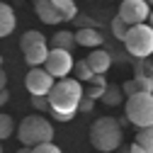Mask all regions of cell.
<instances>
[{
  "instance_id": "d6a6232c",
  "label": "cell",
  "mask_w": 153,
  "mask_h": 153,
  "mask_svg": "<svg viewBox=\"0 0 153 153\" xmlns=\"http://www.w3.org/2000/svg\"><path fill=\"white\" fill-rule=\"evenodd\" d=\"M15 153H32V146H22L20 151H15Z\"/></svg>"
},
{
  "instance_id": "30bf717a",
  "label": "cell",
  "mask_w": 153,
  "mask_h": 153,
  "mask_svg": "<svg viewBox=\"0 0 153 153\" xmlns=\"http://www.w3.org/2000/svg\"><path fill=\"white\" fill-rule=\"evenodd\" d=\"M85 61H88V66L92 68L95 75H105V73L109 71V66H112V56H109L105 49H92Z\"/></svg>"
},
{
  "instance_id": "6da1fadb",
  "label": "cell",
  "mask_w": 153,
  "mask_h": 153,
  "mask_svg": "<svg viewBox=\"0 0 153 153\" xmlns=\"http://www.w3.org/2000/svg\"><path fill=\"white\" fill-rule=\"evenodd\" d=\"M85 97L83 83L78 78H61L56 80L51 92H49V114L56 122H71L75 117V112L80 107V100Z\"/></svg>"
},
{
  "instance_id": "f546056e",
  "label": "cell",
  "mask_w": 153,
  "mask_h": 153,
  "mask_svg": "<svg viewBox=\"0 0 153 153\" xmlns=\"http://www.w3.org/2000/svg\"><path fill=\"white\" fill-rule=\"evenodd\" d=\"M124 153H148V151H146V148H143V146H139V143H136V141H134V143H131V146H129V148H126V151H124Z\"/></svg>"
},
{
  "instance_id": "4fadbf2b",
  "label": "cell",
  "mask_w": 153,
  "mask_h": 153,
  "mask_svg": "<svg viewBox=\"0 0 153 153\" xmlns=\"http://www.w3.org/2000/svg\"><path fill=\"white\" fill-rule=\"evenodd\" d=\"M15 22H17L15 20V10L10 5H5V3H0V39L7 36V34H12Z\"/></svg>"
},
{
  "instance_id": "9c48e42d",
  "label": "cell",
  "mask_w": 153,
  "mask_h": 153,
  "mask_svg": "<svg viewBox=\"0 0 153 153\" xmlns=\"http://www.w3.org/2000/svg\"><path fill=\"white\" fill-rule=\"evenodd\" d=\"M22 51H25V61L29 63V68H36V66H44V63H46L51 46H49L46 42H34L32 46H27V49H22Z\"/></svg>"
},
{
  "instance_id": "8d00e7d4",
  "label": "cell",
  "mask_w": 153,
  "mask_h": 153,
  "mask_svg": "<svg viewBox=\"0 0 153 153\" xmlns=\"http://www.w3.org/2000/svg\"><path fill=\"white\" fill-rule=\"evenodd\" d=\"M148 3H151V5H153V0H148Z\"/></svg>"
},
{
  "instance_id": "7a4b0ae2",
  "label": "cell",
  "mask_w": 153,
  "mask_h": 153,
  "mask_svg": "<svg viewBox=\"0 0 153 153\" xmlns=\"http://www.w3.org/2000/svg\"><path fill=\"white\" fill-rule=\"evenodd\" d=\"M124 141V131H122V122H117L114 117H100L95 119L92 126H90V143L102 151V153H109V151H117Z\"/></svg>"
},
{
  "instance_id": "7402d4cb",
  "label": "cell",
  "mask_w": 153,
  "mask_h": 153,
  "mask_svg": "<svg viewBox=\"0 0 153 153\" xmlns=\"http://www.w3.org/2000/svg\"><path fill=\"white\" fill-rule=\"evenodd\" d=\"M34 42H46V36H44L42 32H36V29H29V32H25V34H22L20 46H22V49H27V46H32Z\"/></svg>"
},
{
  "instance_id": "52a82bcc",
  "label": "cell",
  "mask_w": 153,
  "mask_h": 153,
  "mask_svg": "<svg viewBox=\"0 0 153 153\" xmlns=\"http://www.w3.org/2000/svg\"><path fill=\"white\" fill-rule=\"evenodd\" d=\"M73 56H71V51H66V49H51L49 51V59H46V63H44V68L53 75V78H66V75L73 71Z\"/></svg>"
},
{
  "instance_id": "5bb4252c",
  "label": "cell",
  "mask_w": 153,
  "mask_h": 153,
  "mask_svg": "<svg viewBox=\"0 0 153 153\" xmlns=\"http://www.w3.org/2000/svg\"><path fill=\"white\" fill-rule=\"evenodd\" d=\"M78 44L75 42V34L68 32V29H61L51 36V49H66V51H73V46Z\"/></svg>"
},
{
  "instance_id": "603a6c76",
  "label": "cell",
  "mask_w": 153,
  "mask_h": 153,
  "mask_svg": "<svg viewBox=\"0 0 153 153\" xmlns=\"http://www.w3.org/2000/svg\"><path fill=\"white\" fill-rule=\"evenodd\" d=\"M32 107L36 109V112H49L51 109V105H49V95H32Z\"/></svg>"
},
{
  "instance_id": "4dcf8cb0",
  "label": "cell",
  "mask_w": 153,
  "mask_h": 153,
  "mask_svg": "<svg viewBox=\"0 0 153 153\" xmlns=\"http://www.w3.org/2000/svg\"><path fill=\"white\" fill-rule=\"evenodd\" d=\"M7 100H10V92H7V90H0V107L7 105Z\"/></svg>"
},
{
  "instance_id": "e575fe53",
  "label": "cell",
  "mask_w": 153,
  "mask_h": 153,
  "mask_svg": "<svg viewBox=\"0 0 153 153\" xmlns=\"http://www.w3.org/2000/svg\"><path fill=\"white\" fill-rule=\"evenodd\" d=\"M0 63H3V56H0Z\"/></svg>"
},
{
  "instance_id": "ac0fdd59",
  "label": "cell",
  "mask_w": 153,
  "mask_h": 153,
  "mask_svg": "<svg viewBox=\"0 0 153 153\" xmlns=\"http://www.w3.org/2000/svg\"><path fill=\"white\" fill-rule=\"evenodd\" d=\"M129 29H131V25L124 20L122 15H117V17L112 20V34H114V39L124 42V39H126V34H129Z\"/></svg>"
},
{
  "instance_id": "ffe728a7",
  "label": "cell",
  "mask_w": 153,
  "mask_h": 153,
  "mask_svg": "<svg viewBox=\"0 0 153 153\" xmlns=\"http://www.w3.org/2000/svg\"><path fill=\"white\" fill-rule=\"evenodd\" d=\"M73 73H75V78H78L80 83H90L92 78H95V73H92V68L88 66V61L83 59V61H78L73 66Z\"/></svg>"
},
{
  "instance_id": "d6986e66",
  "label": "cell",
  "mask_w": 153,
  "mask_h": 153,
  "mask_svg": "<svg viewBox=\"0 0 153 153\" xmlns=\"http://www.w3.org/2000/svg\"><path fill=\"white\" fill-rule=\"evenodd\" d=\"M136 143H139V146H143L148 153H153V124H148V126H141V129H139V134H136Z\"/></svg>"
},
{
  "instance_id": "1f68e13d",
  "label": "cell",
  "mask_w": 153,
  "mask_h": 153,
  "mask_svg": "<svg viewBox=\"0 0 153 153\" xmlns=\"http://www.w3.org/2000/svg\"><path fill=\"white\" fill-rule=\"evenodd\" d=\"M5 83H7V73L0 68V90H5Z\"/></svg>"
},
{
  "instance_id": "277c9868",
  "label": "cell",
  "mask_w": 153,
  "mask_h": 153,
  "mask_svg": "<svg viewBox=\"0 0 153 153\" xmlns=\"http://www.w3.org/2000/svg\"><path fill=\"white\" fill-rule=\"evenodd\" d=\"M126 122H131L134 126H148L153 124V92H136L126 97Z\"/></svg>"
},
{
  "instance_id": "d4e9b609",
  "label": "cell",
  "mask_w": 153,
  "mask_h": 153,
  "mask_svg": "<svg viewBox=\"0 0 153 153\" xmlns=\"http://www.w3.org/2000/svg\"><path fill=\"white\" fill-rule=\"evenodd\" d=\"M32 153H61V148L53 146L51 141H46V143H36V146H32Z\"/></svg>"
},
{
  "instance_id": "5b68a950",
  "label": "cell",
  "mask_w": 153,
  "mask_h": 153,
  "mask_svg": "<svg viewBox=\"0 0 153 153\" xmlns=\"http://www.w3.org/2000/svg\"><path fill=\"white\" fill-rule=\"evenodd\" d=\"M124 46L134 59H148L153 53V27L148 22L131 25L126 39H124Z\"/></svg>"
},
{
  "instance_id": "44dd1931",
  "label": "cell",
  "mask_w": 153,
  "mask_h": 153,
  "mask_svg": "<svg viewBox=\"0 0 153 153\" xmlns=\"http://www.w3.org/2000/svg\"><path fill=\"white\" fill-rule=\"evenodd\" d=\"M12 131H15L12 117H10V114H0V141H3V139H10Z\"/></svg>"
},
{
  "instance_id": "ba28073f",
  "label": "cell",
  "mask_w": 153,
  "mask_h": 153,
  "mask_svg": "<svg viewBox=\"0 0 153 153\" xmlns=\"http://www.w3.org/2000/svg\"><path fill=\"white\" fill-rule=\"evenodd\" d=\"M119 15L124 17L129 25L148 22V17H151V3H148V0H122Z\"/></svg>"
},
{
  "instance_id": "d590c367",
  "label": "cell",
  "mask_w": 153,
  "mask_h": 153,
  "mask_svg": "<svg viewBox=\"0 0 153 153\" xmlns=\"http://www.w3.org/2000/svg\"><path fill=\"white\" fill-rule=\"evenodd\" d=\"M0 153H3V146H0Z\"/></svg>"
},
{
  "instance_id": "4316f807",
  "label": "cell",
  "mask_w": 153,
  "mask_h": 153,
  "mask_svg": "<svg viewBox=\"0 0 153 153\" xmlns=\"http://www.w3.org/2000/svg\"><path fill=\"white\" fill-rule=\"evenodd\" d=\"M73 22L78 25V29H83V27H97V20H92V17H88V15H78Z\"/></svg>"
},
{
  "instance_id": "484cf974",
  "label": "cell",
  "mask_w": 153,
  "mask_h": 153,
  "mask_svg": "<svg viewBox=\"0 0 153 153\" xmlns=\"http://www.w3.org/2000/svg\"><path fill=\"white\" fill-rule=\"evenodd\" d=\"M136 85H139V92H153V78L136 75Z\"/></svg>"
},
{
  "instance_id": "2e32d148",
  "label": "cell",
  "mask_w": 153,
  "mask_h": 153,
  "mask_svg": "<svg viewBox=\"0 0 153 153\" xmlns=\"http://www.w3.org/2000/svg\"><path fill=\"white\" fill-rule=\"evenodd\" d=\"M126 97L124 95V90L122 88H117V85H107V90H105V95H102V105H107V107H117L122 100Z\"/></svg>"
},
{
  "instance_id": "7c38bea8",
  "label": "cell",
  "mask_w": 153,
  "mask_h": 153,
  "mask_svg": "<svg viewBox=\"0 0 153 153\" xmlns=\"http://www.w3.org/2000/svg\"><path fill=\"white\" fill-rule=\"evenodd\" d=\"M75 42H78L80 46H88V49H97L105 39H102V34L97 27H83L75 32Z\"/></svg>"
},
{
  "instance_id": "cb8c5ba5",
  "label": "cell",
  "mask_w": 153,
  "mask_h": 153,
  "mask_svg": "<svg viewBox=\"0 0 153 153\" xmlns=\"http://www.w3.org/2000/svg\"><path fill=\"white\" fill-rule=\"evenodd\" d=\"M136 75H146V78H153V63L148 59H139L136 61Z\"/></svg>"
},
{
  "instance_id": "9a60e30c",
  "label": "cell",
  "mask_w": 153,
  "mask_h": 153,
  "mask_svg": "<svg viewBox=\"0 0 153 153\" xmlns=\"http://www.w3.org/2000/svg\"><path fill=\"white\" fill-rule=\"evenodd\" d=\"M51 3H53L56 10H59V15H61L63 22H73L75 17H78V7H75L73 0H51Z\"/></svg>"
},
{
  "instance_id": "83f0119b",
  "label": "cell",
  "mask_w": 153,
  "mask_h": 153,
  "mask_svg": "<svg viewBox=\"0 0 153 153\" xmlns=\"http://www.w3.org/2000/svg\"><path fill=\"white\" fill-rule=\"evenodd\" d=\"M122 90H124V95L126 97H131V95H136L139 92V85H136V78H129L124 85H122Z\"/></svg>"
},
{
  "instance_id": "8fae6325",
  "label": "cell",
  "mask_w": 153,
  "mask_h": 153,
  "mask_svg": "<svg viewBox=\"0 0 153 153\" xmlns=\"http://www.w3.org/2000/svg\"><path fill=\"white\" fill-rule=\"evenodd\" d=\"M34 12H36V17H39L44 25L63 22V20H61V15H59V10L53 7L51 0H34Z\"/></svg>"
},
{
  "instance_id": "836d02e7",
  "label": "cell",
  "mask_w": 153,
  "mask_h": 153,
  "mask_svg": "<svg viewBox=\"0 0 153 153\" xmlns=\"http://www.w3.org/2000/svg\"><path fill=\"white\" fill-rule=\"evenodd\" d=\"M148 25L153 27V10H151V17H148Z\"/></svg>"
},
{
  "instance_id": "8992f818",
  "label": "cell",
  "mask_w": 153,
  "mask_h": 153,
  "mask_svg": "<svg viewBox=\"0 0 153 153\" xmlns=\"http://www.w3.org/2000/svg\"><path fill=\"white\" fill-rule=\"evenodd\" d=\"M56 78L42 66H36V68H29L27 73V78H25V85L29 90V95H49L51 88H53Z\"/></svg>"
},
{
  "instance_id": "f1b7e54d",
  "label": "cell",
  "mask_w": 153,
  "mask_h": 153,
  "mask_svg": "<svg viewBox=\"0 0 153 153\" xmlns=\"http://www.w3.org/2000/svg\"><path fill=\"white\" fill-rule=\"evenodd\" d=\"M92 102H95V100L85 95V97L80 100V107H78V112H90V109H92Z\"/></svg>"
},
{
  "instance_id": "e0dca14e",
  "label": "cell",
  "mask_w": 153,
  "mask_h": 153,
  "mask_svg": "<svg viewBox=\"0 0 153 153\" xmlns=\"http://www.w3.org/2000/svg\"><path fill=\"white\" fill-rule=\"evenodd\" d=\"M107 80L102 78V75H95V78L90 80V85H88V90H85V95L88 97H92V100H100L102 95H105V90H107Z\"/></svg>"
},
{
  "instance_id": "3957f363",
  "label": "cell",
  "mask_w": 153,
  "mask_h": 153,
  "mask_svg": "<svg viewBox=\"0 0 153 153\" xmlns=\"http://www.w3.org/2000/svg\"><path fill=\"white\" fill-rule=\"evenodd\" d=\"M17 139L25 146H36V143L53 141V126L42 114H32V117H25L17 124Z\"/></svg>"
}]
</instances>
